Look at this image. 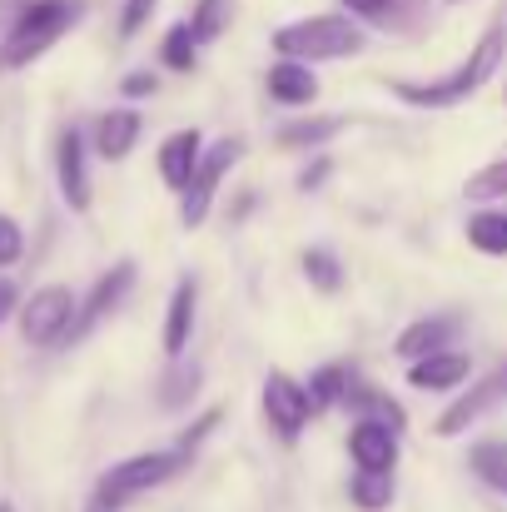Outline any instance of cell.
Segmentation results:
<instances>
[{
  "label": "cell",
  "mask_w": 507,
  "mask_h": 512,
  "mask_svg": "<svg viewBox=\"0 0 507 512\" xmlns=\"http://www.w3.org/2000/svg\"><path fill=\"white\" fill-rule=\"evenodd\" d=\"M468 468H473L478 483H488L493 493H503L507 498V443L503 438H483V443H473V448H468Z\"/></svg>",
  "instance_id": "44dd1931"
},
{
  "label": "cell",
  "mask_w": 507,
  "mask_h": 512,
  "mask_svg": "<svg viewBox=\"0 0 507 512\" xmlns=\"http://www.w3.org/2000/svg\"><path fill=\"white\" fill-rule=\"evenodd\" d=\"M160 60H165L169 70H179V75H189V70L199 65V40H194L189 20H174V25L165 30V40H160Z\"/></svg>",
  "instance_id": "cb8c5ba5"
},
{
  "label": "cell",
  "mask_w": 507,
  "mask_h": 512,
  "mask_svg": "<svg viewBox=\"0 0 507 512\" xmlns=\"http://www.w3.org/2000/svg\"><path fill=\"white\" fill-rule=\"evenodd\" d=\"M468 378H473V358L463 348H443V353L408 363V388H418V393H458Z\"/></svg>",
  "instance_id": "8fae6325"
},
{
  "label": "cell",
  "mask_w": 507,
  "mask_h": 512,
  "mask_svg": "<svg viewBox=\"0 0 507 512\" xmlns=\"http://www.w3.org/2000/svg\"><path fill=\"white\" fill-rule=\"evenodd\" d=\"M194 319H199V284H194V279H179L174 294H169V309H165V353L169 358H184V348L194 339Z\"/></svg>",
  "instance_id": "e0dca14e"
},
{
  "label": "cell",
  "mask_w": 507,
  "mask_h": 512,
  "mask_svg": "<svg viewBox=\"0 0 507 512\" xmlns=\"http://www.w3.org/2000/svg\"><path fill=\"white\" fill-rule=\"evenodd\" d=\"M120 90H125L130 100H145V95H155V90H160V80H155L150 70H140V75H125V85H120Z\"/></svg>",
  "instance_id": "d6a6232c"
},
{
  "label": "cell",
  "mask_w": 507,
  "mask_h": 512,
  "mask_svg": "<svg viewBox=\"0 0 507 512\" xmlns=\"http://www.w3.org/2000/svg\"><path fill=\"white\" fill-rule=\"evenodd\" d=\"M199 160H204V135L189 125V130H174L160 140V155H155V165H160V179H165V189L174 194H184L189 189V179L199 170Z\"/></svg>",
  "instance_id": "5bb4252c"
},
{
  "label": "cell",
  "mask_w": 507,
  "mask_h": 512,
  "mask_svg": "<svg viewBox=\"0 0 507 512\" xmlns=\"http://www.w3.org/2000/svg\"><path fill=\"white\" fill-rule=\"evenodd\" d=\"M229 20H234V0H194L189 5V30L199 45H214L229 30Z\"/></svg>",
  "instance_id": "603a6c76"
},
{
  "label": "cell",
  "mask_w": 507,
  "mask_h": 512,
  "mask_svg": "<svg viewBox=\"0 0 507 512\" xmlns=\"http://www.w3.org/2000/svg\"><path fill=\"white\" fill-rule=\"evenodd\" d=\"M443 5H463V0H443Z\"/></svg>",
  "instance_id": "d590c367"
},
{
  "label": "cell",
  "mask_w": 507,
  "mask_h": 512,
  "mask_svg": "<svg viewBox=\"0 0 507 512\" xmlns=\"http://www.w3.org/2000/svg\"><path fill=\"white\" fill-rule=\"evenodd\" d=\"M498 403H507V363H498V368H488L473 388H463L443 413H438V423H433V433L438 438H458V433H468L478 418H488Z\"/></svg>",
  "instance_id": "ba28073f"
},
{
  "label": "cell",
  "mask_w": 507,
  "mask_h": 512,
  "mask_svg": "<svg viewBox=\"0 0 507 512\" xmlns=\"http://www.w3.org/2000/svg\"><path fill=\"white\" fill-rule=\"evenodd\" d=\"M259 403H264V423L274 428V438H279V443H299V438H304V428H309V418H314L309 383H299L294 373L274 368V373L264 378Z\"/></svg>",
  "instance_id": "52a82bcc"
},
{
  "label": "cell",
  "mask_w": 507,
  "mask_h": 512,
  "mask_svg": "<svg viewBox=\"0 0 507 512\" xmlns=\"http://www.w3.org/2000/svg\"><path fill=\"white\" fill-rule=\"evenodd\" d=\"M155 10H160V0H125V10H120V40H135L150 25Z\"/></svg>",
  "instance_id": "f1b7e54d"
},
{
  "label": "cell",
  "mask_w": 507,
  "mask_h": 512,
  "mask_svg": "<svg viewBox=\"0 0 507 512\" xmlns=\"http://www.w3.org/2000/svg\"><path fill=\"white\" fill-rule=\"evenodd\" d=\"M343 403L358 413V418H373V423H388V428H398L403 433V423H408V413L388 398V393H378V388H368V383H348V393H343Z\"/></svg>",
  "instance_id": "ffe728a7"
},
{
  "label": "cell",
  "mask_w": 507,
  "mask_h": 512,
  "mask_svg": "<svg viewBox=\"0 0 507 512\" xmlns=\"http://www.w3.org/2000/svg\"><path fill=\"white\" fill-rule=\"evenodd\" d=\"M498 65H503V30L493 25V30H483V40L468 50V60H458L448 75H438V80H393L388 90H393L403 105H413V110H453V105H463L468 95H478V90L498 75Z\"/></svg>",
  "instance_id": "6da1fadb"
},
{
  "label": "cell",
  "mask_w": 507,
  "mask_h": 512,
  "mask_svg": "<svg viewBox=\"0 0 507 512\" xmlns=\"http://www.w3.org/2000/svg\"><path fill=\"white\" fill-rule=\"evenodd\" d=\"M458 334H463V319H458V314H423V319H413V324L393 339V353H398L403 363H413V358H428V353L453 348Z\"/></svg>",
  "instance_id": "4fadbf2b"
},
{
  "label": "cell",
  "mask_w": 507,
  "mask_h": 512,
  "mask_svg": "<svg viewBox=\"0 0 507 512\" xmlns=\"http://www.w3.org/2000/svg\"><path fill=\"white\" fill-rule=\"evenodd\" d=\"M368 45L363 25L348 10H324V15H304L274 30V50L284 60H304V65H324V60H348Z\"/></svg>",
  "instance_id": "277c9868"
},
{
  "label": "cell",
  "mask_w": 507,
  "mask_h": 512,
  "mask_svg": "<svg viewBox=\"0 0 507 512\" xmlns=\"http://www.w3.org/2000/svg\"><path fill=\"white\" fill-rule=\"evenodd\" d=\"M463 194H468V199H478V204H488V199H507V155L503 160H493V165H483L478 174H468Z\"/></svg>",
  "instance_id": "83f0119b"
},
{
  "label": "cell",
  "mask_w": 507,
  "mask_h": 512,
  "mask_svg": "<svg viewBox=\"0 0 507 512\" xmlns=\"http://www.w3.org/2000/svg\"><path fill=\"white\" fill-rule=\"evenodd\" d=\"M0 512H15V503H0Z\"/></svg>",
  "instance_id": "e575fe53"
},
{
  "label": "cell",
  "mask_w": 507,
  "mask_h": 512,
  "mask_svg": "<svg viewBox=\"0 0 507 512\" xmlns=\"http://www.w3.org/2000/svg\"><path fill=\"white\" fill-rule=\"evenodd\" d=\"M90 150H85V135L70 125V130H60V140H55V179H60V199L75 209V214H85L90 209V199H95V189H90V160H85Z\"/></svg>",
  "instance_id": "9c48e42d"
},
{
  "label": "cell",
  "mask_w": 507,
  "mask_h": 512,
  "mask_svg": "<svg viewBox=\"0 0 507 512\" xmlns=\"http://www.w3.org/2000/svg\"><path fill=\"white\" fill-rule=\"evenodd\" d=\"M189 463H194V453H189V448H179V443H174V448H155V453L120 458L115 468H105V473H100V483H95L90 508L85 512H125L135 498H145V493H155V488L174 483Z\"/></svg>",
  "instance_id": "3957f363"
},
{
  "label": "cell",
  "mask_w": 507,
  "mask_h": 512,
  "mask_svg": "<svg viewBox=\"0 0 507 512\" xmlns=\"http://www.w3.org/2000/svg\"><path fill=\"white\" fill-rule=\"evenodd\" d=\"M140 130H145L140 110H130V105H120V110H105V115L95 120V130H90V140H95V155H100V160H110V165L130 160V150L140 145Z\"/></svg>",
  "instance_id": "9a60e30c"
},
{
  "label": "cell",
  "mask_w": 507,
  "mask_h": 512,
  "mask_svg": "<svg viewBox=\"0 0 507 512\" xmlns=\"http://www.w3.org/2000/svg\"><path fill=\"white\" fill-rule=\"evenodd\" d=\"M85 15V0H25L0 40V70H25L45 50H55Z\"/></svg>",
  "instance_id": "7a4b0ae2"
},
{
  "label": "cell",
  "mask_w": 507,
  "mask_h": 512,
  "mask_svg": "<svg viewBox=\"0 0 507 512\" xmlns=\"http://www.w3.org/2000/svg\"><path fill=\"white\" fill-rule=\"evenodd\" d=\"M348 383H353V373H348L343 363H324V368H319V373L309 378V398H314V413H319V408H334V403H343Z\"/></svg>",
  "instance_id": "4316f807"
},
{
  "label": "cell",
  "mask_w": 507,
  "mask_h": 512,
  "mask_svg": "<svg viewBox=\"0 0 507 512\" xmlns=\"http://www.w3.org/2000/svg\"><path fill=\"white\" fill-rule=\"evenodd\" d=\"M343 10H348L353 20H368V25H388V20H393V10H398V0H343Z\"/></svg>",
  "instance_id": "4dcf8cb0"
},
{
  "label": "cell",
  "mask_w": 507,
  "mask_h": 512,
  "mask_svg": "<svg viewBox=\"0 0 507 512\" xmlns=\"http://www.w3.org/2000/svg\"><path fill=\"white\" fill-rule=\"evenodd\" d=\"M135 259H120L110 274H100L95 279V289L85 294V304H80V314H75V329H70V339H80V334H90L100 319H110L120 304H125V294L135 289Z\"/></svg>",
  "instance_id": "30bf717a"
},
{
  "label": "cell",
  "mask_w": 507,
  "mask_h": 512,
  "mask_svg": "<svg viewBox=\"0 0 507 512\" xmlns=\"http://www.w3.org/2000/svg\"><path fill=\"white\" fill-rule=\"evenodd\" d=\"M269 100L274 105H289V110H304V105H314L319 100V75H314V65H304V60H274L269 65Z\"/></svg>",
  "instance_id": "2e32d148"
},
{
  "label": "cell",
  "mask_w": 507,
  "mask_h": 512,
  "mask_svg": "<svg viewBox=\"0 0 507 512\" xmlns=\"http://www.w3.org/2000/svg\"><path fill=\"white\" fill-rule=\"evenodd\" d=\"M239 160H244V140H239V135H224V140L204 145L199 170L189 179V189L179 194V224H184V229H199V224L209 219V209H214V199H219V184L229 179V170H234Z\"/></svg>",
  "instance_id": "5b68a950"
},
{
  "label": "cell",
  "mask_w": 507,
  "mask_h": 512,
  "mask_svg": "<svg viewBox=\"0 0 507 512\" xmlns=\"http://www.w3.org/2000/svg\"><path fill=\"white\" fill-rule=\"evenodd\" d=\"M348 498H353V508L358 512H388L393 508V498H398V483H393V473L353 468V478H348Z\"/></svg>",
  "instance_id": "d6986e66"
},
{
  "label": "cell",
  "mask_w": 507,
  "mask_h": 512,
  "mask_svg": "<svg viewBox=\"0 0 507 512\" xmlns=\"http://www.w3.org/2000/svg\"><path fill=\"white\" fill-rule=\"evenodd\" d=\"M75 314H80V299H75L65 284H45V289H35V294L15 309L20 339L30 343V348H55V343L70 339Z\"/></svg>",
  "instance_id": "8992f818"
},
{
  "label": "cell",
  "mask_w": 507,
  "mask_h": 512,
  "mask_svg": "<svg viewBox=\"0 0 507 512\" xmlns=\"http://www.w3.org/2000/svg\"><path fill=\"white\" fill-rule=\"evenodd\" d=\"M463 234H468V244H473L478 254L507 259V209H478V214H468Z\"/></svg>",
  "instance_id": "ac0fdd59"
},
{
  "label": "cell",
  "mask_w": 507,
  "mask_h": 512,
  "mask_svg": "<svg viewBox=\"0 0 507 512\" xmlns=\"http://www.w3.org/2000/svg\"><path fill=\"white\" fill-rule=\"evenodd\" d=\"M194 393H199V368L184 363V358H174V368L160 378V408H184Z\"/></svg>",
  "instance_id": "d4e9b609"
},
{
  "label": "cell",
  "mask_w": 507,
  "mask_h": 512,
  "mask_svg": "<svg viewBox=\"0 0 507 512\" xmlns=\"http://www.w3.org/2000/svg\"><path fill=\"white\" fill-rule=\"evenodd\" d=\"M219 418H224V408H209V413H199V418H194V423L179 433V448H189V453H194V448H199V443L214 433V423H219Z\"/></svg>",
  "instance_id": "1f68e13d"
},
{
  "label": "cell",
  "mask_w": 507,
  "mask_h": 512,
  "mask_svg": "<svg viewBox=\"0 0 507 512\" xmlns=\"http://www.w3.org/2000/svg\"><path fill=\"white\" fill-rule=\"evenodd\" d=\"M304 279L319 294H338L343 289V264H338L334 249H304Z\"/></svg>",
  "instance_id": "484cf974"
},
{
  "label": "cell",
  "mask_w": 507,
  "mask_h": 512,
  "mask_svg": "<svg viewBox=\"0 0 507 512\" xmlns=\"http://www.w3.org/2000/svg\"><path fill=\"white\" fill-rule=\"evenodd\" d=\"M348 458H353V468L393 473V468H398V428L373 423V418H358V423L348 428Z\"/></svg>",
  "instance_id": "7c38bea8"
},
{
  "label": "cell",
  "mask_w": 507,
  "mask_h": 512,
  "mask_svg": "<svg viewBox=\"0 0 507 512\" xmlns=\"http://www.w3.org/2000/svg\"><path fill=\"white\" fill-rule=\"evenodd\" d=\"M338 130H343V120H334V115H309V120L284 125V130H279V145H284V150H324Z\"/></svg>",
  "instance_id": "7402d4cb"
},
{
  "label": "cell",
  "mask_w": 507,
  "mask_h": 512,
  "mask_svg": "<svg viewBox=\"0 0 507 512\" xmlns=\"http://www.w3.org/2000/svg\"><path fill=\"white\" fill-rule=\"evenodd\" d=\"M15 309H20V289H15L10 279H0V324H5Z\"/></svg>",
  "instance_id": "836d02e7"
},
{
  "label": "cell",
  "mask_w": 507,
  "mask_h": 512,
  "mask_svg": "<svg viewBox=\"0 0 507 512\" xmlns=\"http://www.w3.org/2000/svg\"><path fill=\"white\" fill-rule=\"evenodd\" d=\"M20 254H25V229L10 214H0V269L20 264Z\"/></svg>",
  "instance_id": "f546056e"
}]
</instances>
